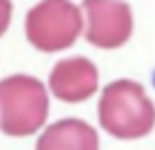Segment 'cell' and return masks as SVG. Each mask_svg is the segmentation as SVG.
I'll list each match as a JSON object with an SVG mask.
<instances>
[{
    "label": "cell",
    "instance_id": "2",
    "mask_svg": "<svg viewBox=\"0 0 155 150\" xmlns=\"http://www.w3.org/2000/svg\"><path fill=\"white\" fill-rule=\"evenodd\" d=\"M48 116L44 85L31 75H12L0 82V131L5 135H31Z\"/></svg>",
    "mask_w": 155,
    "mask_h": 150
},
{
    "label": "cell",
    "instance_id": "5",
    "mask_svg": "<svg viewBox=\"0 0 155 150\" xmlns=\"http://www.w3.org/2000/svg\"><path fill=\"white\" fill-rule=\"evenodd\" d=\"M97 85H99V73H97L94 63L82 56L56 63L51 70V77H48L51 92L61 102H68V104L90 99L97 92Z\"/></svg>",
    "mask_w": 155,
    "mask_h": 150
},
{
    "label": "cell",
    "instance_id": "3",
    "mask_svg": "<svg viewBox=\"0 0 155 150\" xmlns=\"http://www.w3.org/2000/svg\"><path fill=\"white\" fill-rule=\"evenodd\" d=\"M80 31L82 15L70 0H41L27 15V39L46 53L73 46Z\"/></svg>",
    "mask_w": 155,
    "mask_h": 150
},
{
    "label": "cell",
    "instance_id": "1",
    "mask_svg": "<svg viewBox=\"0 0 155 150\" xmlns=\"http://www.w3.org/2000/svg\"><path fill=\"white\" fill-rule=\"evenodd\" d=\"M99 123L119 140H136L153 131L155 104L133 80H116L104 87L99 99Z\"/></svg>",
    "mask_w": 155,
    "mask_h": 150
},
{
    "label": "cell",
    "instance_id": "4",
    "mask_svg": "<svg viewBox=\"0 0 155 150\" xmlns=\"http://www.w3.org/2000/svg\"><path fill=\"white\" fill-rule=\"evenodd\" d=\"M82 10L87 15L85 36L92 46L119 48L128 41L133 17L124 0H82Z\"/></svg>",
    "mask_w": 155,
    "mask_h": 150
},
{
    "label": "cell",
    "instance_id": "7",
    "mask_svg": "<svg viewBox=\"0 0 155 150\" xmlns=\"http://www.w3.org/2000/svg\"><path fill=\"white\" fill-rule=\"evenodd\" d=\"M10 17H12V2L10 0H0V36L5 34V29L10 24Z\"/></svg>",
    "mask_w": 155,
    "mask_h": 150
},
{
    "label": "cell",
    "instance_id": "6",
    "mask_svg": "<svg viewBox=\"0 0 155 150\" xmlns=\"http://www.w3.org/2000/svg\"><path fill=\"white\" fill-rule=\"evenodd\" d=\"M39 150H94L99 148L97 131L78 119H65L44 131L36 140Z\"/></svg>",
    "mask_w": 155,
    "mask_h": 150
}]
</instances>
